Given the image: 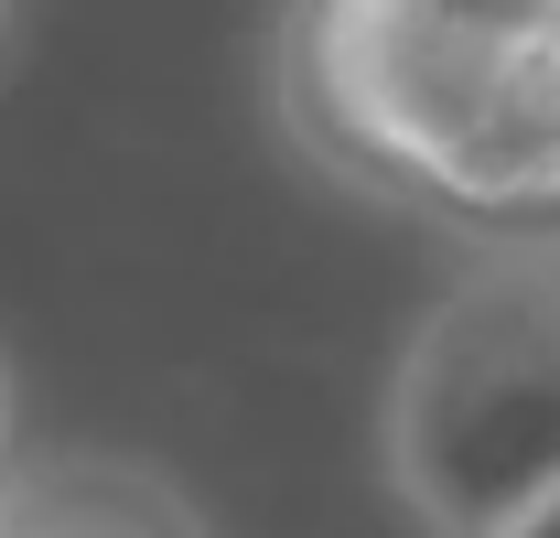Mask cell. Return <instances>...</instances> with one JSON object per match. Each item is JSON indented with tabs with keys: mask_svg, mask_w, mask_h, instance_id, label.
I'll return each instance as SVG.
<instances>
[{
	"mask_svg": "<svg viewBox=\"0 0 560 538\" xmlns=\"http://www.w3.org/2000/svg\"><path fill=\"white\" fill-rule=\"evenodd\" d=\"M280 97L346 184L528 248L560 215V44H495L431 0H302Z\"/></svg>",
	"mask_w": 560,
	"mask_h": 538,
	"instance_id": "cell-1",
	"label": "cell"
},
{
	"mask_svg": "<svg viewBox=\"0 0 560 538\" xmlns=\"http://www.w3.org/2000/svg\"><path fill=\"white\" fill-rule=\"evenodd\" d=\"M442 22L495 33V44H560V0H431Z\"/></svg>",
	"mask_w": 560,
	"mask_h": 538,
	"instance_id": "cell-4",
	"label": "cell"
},
{
	"mask_svg": "<svg viewBox=\"0 0 560 538\" xmlns=\"http://www.w3.org/2000/svg\"><path fill=\"white\" fill-rule=\"evenodd\" d=\"M0 11H11V0H0Z\"/></svg>",
	"mask_w": 560,
	"mask_h": 538,
	"instance_id": "cell-7",
	"label": "cell"
},
{
	"mask_svg": "<svg viewBox=\"0 0 560 538\" xmlns=\"http://www.w3.org/2000/svg\"><path fill=\"white\" fill-rule=\"evenodd\" d=\"M495 538H560V495H550V506H528L517 528H495Z\"/></svg>",
	"mask_w": 560,
	"mask_h": 538,
	"instance_id": "cell-5",
	"label": "cell"
},
{
	"mask_svg": "<svg viewBox=\"0 0 560 538\" xmlns=\"http://www.w3.org/2000/svg\"><path fill=\"white\" fill-rule=\"evenodd\" d=\"M388 484L431 538H495L560 495V248L464 269L388 377Z\"/></svg>",
	"mask_w": 560,
	"mask_h": 538,
	"instance_id": "cell-2",
	"label": "cell"
},
{
	"mask_svg": "<svg viewBox=\"0 0 560 538\" xmlns=\"http://www.w3.org/2000/svg\"><path fill=\"white\" fill-rule=\"evenodd\" d=\"M528 248H560V215H550V226H539V237H528Z\"/></svg>",
	"mask_w": 560,
	"mask_h": 538,
	"instance_id": "cell-6",
	"label": "cell"
},
{
	"mask_svg": "<svg viewBox=\"0 0 560 538\" xmlns=\"http://www.w3.org/2000/svg\"><path fill=\"white\" fill-rule=\"evenodd\" d=\"M0 538H195V517L140 464H44L0 495Z\"/></svg>",
	"mask_w": 560,
	"mask_h": 538,
	"instance_id": "cell-3",
	"label": "cell"
}]
</instances>
